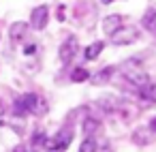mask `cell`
<instances>
[{
  "instance_id": "7c38bea8",
  "label": "cell",
  "mask_w": 156,
  "mask_h": 152,
  "mask_svg": "<svg viewBox=\"0 0 156 152\" xmlns=\"http://www.w3.org/2000/svg\"><path fill=\"white\" fill-rule=\"evenodd\" d=\"M139 96L143 101H147V103H156V84L147 81L145 86H141L139 88Z\"/></svg>"
},
{
  "instance_id": "8992f818",
  "label": "cell",
  "mask_w": 156,
  "mask_h": 152,
  "mask_svg": "<svg viewBox=\"0 0 156 152\" xmlns=\"http://www.w3.org/2000/svg\"><path fill=\"white\" fill-rule=\"evenodd\" d=\"M47 22H49V9H47L45 5L32 9V13H30V26H32L34 30H43V28L47 26Z\"/></svg>"
},
{
  "instance_id": "30bf717a",
  "label": "cell",
  "mask_w": 156,
  "mask_h": 152,
  "mask_svg": "<svg viewBox=\"0 0 156 152\" xmlns=\"http://www.w3.org/2000/svg\"><path fill=\"white\" fill-rule=\"evenodd\" d=\"M141 24H143V28H145L147 32L156 34V9H147V11L143 13Z\"/></svg>"
},
{
  "instance_id": "9c48e42d",
  "label": "cell",
  "mask_w": 156,
  "mask_h": 152,
  "mask_svg": "<svg viewBox=\"0 0 156 152\" xmlns=\"http://www.w3.org/2000/svg\"><path fill=\"white\" fill-rule=\"evenodd\" d=\"M101 133V120H96V118H86L83 120V135L86 137H94V135H98Z\"/></svg>"
},
{
  "instance_id": "2e32d148",
  "label": "cell",
  "mask_w": 156,
  "mask_h": 152,
  "mask_svg": "<svg viewBox=\"0 0 156 152\" xmlns=\"http://www.w3.org/2000/svg\"><path fill=\"white\" fill-rule=\"evenodd\" d=\"M133 139H135V143H150L152 141V135H143V128H139V131H135V135H133Z\"/></svg>"
},
{
  "instance_id": "d6986e66",
  "label": "cell",
  "mask_w": 156,
  "mask_h": 152,
  "mask_svg": "<svg viewBox=\"0 0 156 152\" xmlns=\"http://www.w3.org/2000/svg\"><path fill=\"white\" fill-rule=\"evenodd\" d=\"M150 131H152V133H156V118L150 122Z\"/></svg>"
},
{
  "instance_id": "6da1fadb",
  "label": "cell",
  "mask_w": 156,
  "mask_h": 152,
  "mask_svg": "<svg viewBox=\"0 0 156 152\" xmlns=\"http://www.w3.org/2000/svg\"><path fill=\"white\" fill-rule=\"evenodd\" d=\"M45 111H47L45 101H43L39 94H34V92L20 94V96L15 99V103H13V114H15L17 118H24V116H28V114L43 116Z\"/></svg>"
},
{
  "instance_id": "ffe728a7",
  "label": "cell",
  "mask_w": 156,
  "mask_h": 152,
  "mask_svg": "<svg viewBox=\"0 0 156 152\" xmlns=\"http://www.w3.org/2000/svg\"><path fill=\"white\" fill-rule=\"evenodd\" d=\"M101 2H103V5H109V2H113V0H101Z\"/></svg>"
},
{
  "instance_id": "3957f363",
  "label": "cell",
  "mask_w": 156,
  "mask_h": 152,
  "mask_svg": "<svg viewBox=\"0 0 156 152\" xmlns=\"http://www.w3.org/2000/svg\"><path fill=\"white\" fill-rule=\"evenodd\" d=\"M124 77H126V81L130 84V86H135L137 90L141 88V86H145L147 81H150V77H147V73L139 67V64H135V60H130V62H126V67H124Z\"/></svg>"
},
{
  "instance_id": "5bb4252c",
  "label": "cell",
  "mask_w": 156,
  "mask_h": 152,
  "mask_svg": "<svg viewBox=\"0 0 156 152\" xmlns=\"http://www.w3.org/2000/svg\"><path fill=\"white\" fill-rule=\"evenodd\" d=\"M71 79L77 81V84H79V81H88V79H90V73H88L86 69H75V71L71 73Z\"/></svg>"
},
{
  "instance_id": "4fadbf2b",
  "label": "cell",
  "mask_w": 156,
  "mask_h": 152,
  "mask_svg": "<svg viewBox=\"0 0 156 152\" xmlns=\"http://www.w3.org/2000/svg\"><path fill=\"white\" fill-rule=\"evenodd\" d=\"M103 47H105V43H103V41H94L92 45H88V47H86V52H83L86 60H96V58L101 56Z\"/></svg>"
},
{
  "instance_id": "5b68a950",
  "label": "cell",
  "mask_w": 156,
  "mask_h": 152,
  "mask_svg": "<svg viewBox=\"0 0 156 152\" xmlns=\"http://www.w3.org/2000/svg\"><path fill=\"white\" fill-rule=\"evenodd\" d=\"M77 49H79L77 39H75V37H66V39H64V43H62V45H60V49H58V56H60L62 64H69V62L75 58Z\"/></svg>"
},
{
  "instance_id": "ba28073f",
  "label": "cell",
  "mask_w": 156,
  "mask_h": 152,
  "mask_svg": "<svg viewBox=\"0 0 156 152\" xmlns=\"http://www.w3.org/2000/svg\"><path fill=\"white\" fill-rule=\"evenodd\" d=\"M113 71H115L113 67H105V69L96 71L94 75H90V79H92V84H94V86H103V84H107V81L111 79Z\"/></svg>"
},
{
  "instance_id": "52a82bcc",
  "label": "cell",
  "mask_w": 156,
  "mask_h": 152,
  "mask_svg": "<svg viewBox=\"0 0 156 152\" xmlns=\"http://www.w3.org/2000/svg\"><path fill=\"white\" fill-rule=\"evenodd\" d=\"M122 26H124V17H122V15H118V13L107 15V17L103 20V30H105V34H107V37H111L113 32H118Z\"/></svg>"
},
{
  "instance_id": "9a60e30c",
  "label": "cell",
  "mask_w": 156,
  "mask_h": 152,
  "mask_svg": "<svg viewBox=\"0 0 156 152\" xmlns=\"http://www.w3.org/2000/svg\"><path fill=\"white\" fill-rule=\"evenodd\" d=\"M96 150V139L94 137H86L79 146V152H94Z\"/></svg>"
},
{
  "instance_id": "44dd1931",
  "label": "cell",
  "mask_w": 156,
  "mask_h": 152,
  "mask_svg": "<svg viewBox=\"0 0 156 152\" xmlns=\"http://www.w3.org/2000/svg\"><path fill=\"white\" fill-rule=\"evenodd\" d=\"M2 111H5V107H2V103H0V116H2Z\"/></svg>"
},
{
  "instance_id": "e0dca14e",
  "label": "cell",
  "mask_w": 156,
  "mask_h": 152,
  "mask_svg": "<svg viewBox=\"0 0 156 152\" xmlns=\"http://www.w3.org/2000/svg\"><path fill=\"white\" fill-rule=\"evenodd\" d=\"M94 152H113V148H111V143L109 141H96V150Z\"/></svg>"
},
{
  "instance_id": "8fae6325",
  "label": "cell",
  "mask_w": 156,
  "mask_h": 152,
  "mask_svg": "<svg viewBox=\"0 0 156 152\" xmlns=\"http://www.w3.org/2000/svg\"><path fill=\"white\" fill-rule=\"evenodd\" d=\"M26 32H28V24H26V22H15V24H11L9 34H11L13 41H22V39L26 37Z\"/></svg>"
},
{
  "instance_id": "277c9868",
  "label": "cell",
  "mask_w": 156,
  "mask_h": 152,
  "mask_svg": "<svg viewBox=\"0 0 156 152\" xmlns=\"http://www.w3.org/2000/svg\"><path fill=\"white\" fill-rule=\"evenodd\" d=\"M111 43L113 45H130V43H135L137 39H139V30L135 28V26H122L118 32H113L111 37Z\"/></svg>"
},
{
  "instance_id": "ac0fdd59",
  "label": "cell",
  "mask_w": 156,
  "mask_h": 152,
  "mask_svg": "<svg viewBox=\"0 0 156 152\" xmlns=\"http://www.w3.org/2000/svg\"><path fill=\"white\" fill-rule=\"evenodd\" d=\"M34 49H37V45H28L26 47V54H34Z\"/></svg>"
},
{
  "instance_id": "7a4b0ae2",
  "label": "cell",
  "mask_w": 156,
  "mask_h": 152,
  "mask_svg": "<svg viewBox=\"0 0 156 152\" xmlns=\"http://www.w3.org/2000/svg\"><path fill=\"white\" fill-rule=\"evenodd\" d=\"M71 141H73V128L71 126H64L51 139H47L45 148H47V152H64L71 146Z\"/></svg>"
}]
</instances>
